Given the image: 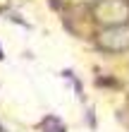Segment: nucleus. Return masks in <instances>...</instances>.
Wrapping results in <instances>:
<instances>
[{
  "label": "nucleus",
  "mask_w": 129,
  "mask_h": 132,
  "mask_svg": "<svg viewBox=\"0 0 129 132\" xmlns=\"http://www.w3.org/2000/svg\"><path fill=\"white\" fill-rule=\"evenodd\" d=\"M98 43L103 46L105 51H127L129 48V24H115L103 29L101 36H98Z\"/></svg>",
  "instance_id": "nucleus-1"
}]
</instances>
